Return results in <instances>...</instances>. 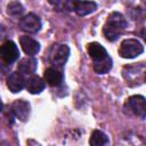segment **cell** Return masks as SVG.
<instances>
[{"label":"cell","mask_w":146,"mask_h":146,"mask_svg":"<svg viewBox=\"0 0 146 146\" xmlns=\"http://www.w3.org/2000/svg\"><path fill=\"white\" fill-rule=\"evenodd\" d=\"M127 19L121 13L113 11L108 15L106 23L103 26V34L108 41H115L125 30Z\"/></svg>","instance_id":"cell-1"},{"label":"cell","mask_w":146,"mask_h":146,"mask_svg":"<svg viewBox=\"0 0 146 146\" xmlns=\"http://www.w3.org/2000/svg\"><path fill=\"white\" fill-rule=\"evenodd\" d=\"M122 75L127 81V84L131 87H136L143 84L145 81V65L144 63H139L138 65H127L123 67Z\"/></svg>","instance_id":"cell-2"},{"label":"cell","mask_w":146,"mask_h":146,"mask_svg":"<svg viewBox=\"0 0 146 146\" xmlns=\"http://www.w3.org/2000/svg\"><path fill=\"white\" fill-rule=\"evenodd\" d=\"M144 46L137 39H125L121 42L119 55L122 58H135L143 54Z\"/></svg>","instance_id":"cell-3"},{"label":"cell","mask_w":146,"mask_h":146,"mask_svg":"<svg viewBox=\"0 0 146 146\" xmlns=\"http://www.w3.org/2000/svg\"><path fill=\"white\" fill-rule=\"evenodd\" d=\"M70 56V48L66 44L55 43L49 50V60L55 66H63Z\"/></svg>","instance_id":"cell-4"},{"label":"cell","mask_w":146,"mask_h":146,"mask_svg":"<svg viewBox=\"0 0 146 146\" xmlns=\"http://www.w3.org/2000/svg\"><path fill=\"white\" fill-rule=\"evenodd\" d=\"M125 108L130 113L139 116L140 119H145V116H146L145 97L140 96V95H135V96L129 97L125 102Z\"/></svg>","instance_id":"cell-5"},{"label":"cell","mask_w":146,"mask_h":146,"mask_svg":"<svg viewBox=\"0 0 146 146\" xmlns=\"http://www.w3.org/2000/svg\"><path fill=\"white\" fill-rule=\"evenodd\" d=\"M19 57V50L16 43L11 40L6 41L0 46V60L5 64H11Z\"/></svg>","instance_id":"cell-6"},{"label":"cell","mask_w":146,"mask_h":146,"mask_svg":"<svg viewBox=\"0 0 146 146\" xmlns=\"http://www.w3.org/2000/svg\"><path fill=\"white\" fill-rule=\"evenodd\" d=\"M19 27L26 33H36L41 29V21L39 16L30 13L19 19Z\"/></svg>","instance_id":"cell-7"},{"label":"cell","mask_w":146,"mask_h":146,"mask_svg":"<svg viewBox=\"0 0 146 146\" xmlns=\"http://www.w3.org/2000/svg\"><path fill=\"white\" fill-rule=\"evenodd\" d=\"M11 112L18 120L26 121L29 119V115H30V112H31V106L26 100L18 99V100H15L13 103Z\"/></svg>","instance_id":"cell-8"},{"label":"cell","mask_w":146,"mask_h":146,"mask_svg":"<svg viewBox=\"0 0 146 146\" xmlns=\"http://www.w3.org/2000/svg\"><path fill=\"white\" fill-rule=\"evenodd\" d=\"M25 86V79L21 72H11L7 78V87L8 89L16 94L19 92Z\"/></svg>","instance_id":"cell-9"},{"label":"cell","mask_w":146,"mask_h":146,"mask_svg":"<svg viewBox=\"0 0 146 146\" xmlns=\"http://www.w3.org/2000/svg\"><path fill=\"white\" fill-rule=\"evenodd\" d=\"M19 43H21L22 49L24 50V52L29 56H34L40 50V43L36 40L32 39L31 36H27V35L21 36Z\"/></svg>","instance_id":"cell-10"},{"label":"cell","mask_w":146,"mask_h":146,"mask_svg":"<svg viewBox=\"0 0 146 146\" xmlns=\"http://www.w3.org/2000/svg\"><path fill=\"white\" fill-rule=\"evenodd\" d=\"M43 79H44V82H47L49 86L58 87L63 82V74L60 71H58L56 68L48 67L43 72Z\"/></svg>","instance_id":"cell-11"},{"label":"cell","mask_w":146,"mask_h":146,"mask_svg":"<svg viewBox=\"0 0 146 146\" xmlns=\"http://www.w3.org/2000/svg\"><path fill=\"white\" fill-rule=\"evenodd\" d=\"M36 65H38L36 59L33 56H30V57H25V58L21 59V62L17 65V70L22 74L30 75V74H33L35 72Z\"/></svg>","instance_id":"cell-12"},{"label":"cell","mask_w":146,"mask_h":146,"mask_svg":"<svg viewBox=\"0 0 146 146\" xmlns=\"http://www.w3.org/2000/svg\"><path fill=\"white\" fill-rule=\"evenodd\" d=\"M88 54L90 56V58L96 62V60H100V59H104L105 57L108 56L107 54V50L98 42H91L88 44Z\"/></svg>","instance_id":"cell-13"},{"label":"cell","mask_w":146,"mask_h":146,"mask_svg":"<svg viewBox=\"0 0 146 146\" xmlns=\"http://www.w3.org/2000/svg\"><path fill=\"white\" fill-rule=\"evenodd\" d=\"M44 81L38 76V75H33L30 79H27V81H25V88L30 94H40L43 89H44Z\"/></svg>","instance_id":"cell-14"},{"label":"cell","mask_w":146,"mask_h":146,"mask_svg":"<svg viewBox=\"0 0 146 146\" xmlns=\"http://www.w3.org/2000/svg\"><path fill=\"white\" fill-rule=\"evenodd\" d=\"M97 9V5L94 1H80L78 0L74 7V11L79 16H86L94 13Z\"/></svg>","instance_id":"cell-15"},{"label":"cell","mask_w":146,"mask_h":146,"mask_svg":"<svg viewBox=\"0 0 146 146\" xmlns=\"http://www.w3.org/2000/svg\"><path fill=\"white\" fill-rule=\"evenodd\" d=\"M113 62L111 57H105L104 59L94 62V71L98 74H106L112 70Z\"/></svg>","instance_id":"cell-16"},{"label":"cell","mask_w":146,"mask_h":146,"mask_svg":"<svg viewBox=\"0 0 146 146\" xmlns=\"http://www.w3.org/2000/svg\"><path fill=\"white\" fill-rule=\"evenodd\" d=\"M110 143L108 137L100 130H94L90 138H89V144L92 146H102V145H107Z\"/></svg>","instance_id":"cell-17"},{"label":"cell","mask_w":146,"mask_h":146,"mask_svg":"<svg viewBox=\"0 0 146 146\" xmlns=\"http://www.w3.org/2000/svg\"><path fill=\"white\" fill-rule=\"evenodd\" d=\"M24 11V7L19 1H11L7 6V14L10 16H21Z\"/></svg>","instance_id":"cell-18"},{"label":"cell","mask_w":146,"mask_h":146,"mask_svg":"<svg viewBox=\"0 0 146 146\" xmlns=\"http://www.w3.org/2000/svg\"><path fill=\"white\" fill-rule=\"evenodd\" d=\"M50 5H52L55 8H57L58 10H62V7H63V2L64 0H48Z\"/></svg>","instance_id":"cell-19"},{"label":"cell","mask_w":146,"mask_h":146,"mask_svg":"<svg viewBox=\"0 0 146 146\" xmlns=\"http://www.w3.org/2000/svg\"><path fill=\"white\" fill-rule=\"evenodd\" d=\"M6 36H7V30H6V27L3 25L0 24V41L5 40Z\"/></svg>","instance_id":"cell-20"},{"label":"cell","mask_w":146,"mask_h":146,"mask_svg":"<svg viewBox=\"0 0 146 146\" xmlns=\"http://www.w3.org/2000/svg\"><path fill=\"white\" fill-rule=\"evenodd\" d=\"M7 73V68L3 66V64H0V78H2Z\"/></svg>","instance_id":"cell-21"},{"label":"cell","mask_w":146,"mask_h":146,"mask_svg":"<svg viewBox=\"0 0 146 146\" xmlns=\"http://www.w3.org/2000/svg\"><path fill=\"white\" fill-rule=\"evenodd\" d=\"M2 108H3V104H2V102H1V99H0V112L2 111Z\"/></svg>","instance_id":"cell-22"}]
</instances>
